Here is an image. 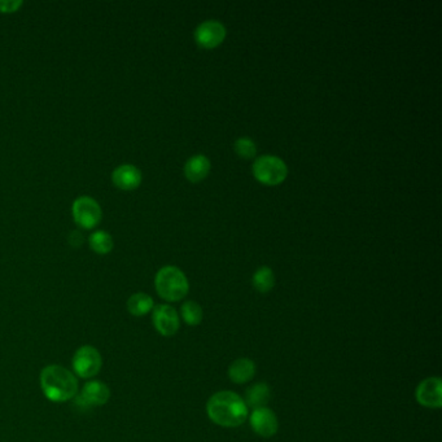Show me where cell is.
Returning a JSON list of instances; mask_svg holds the SVG:
<instances>
[{"instance_id": "cell-17", "label": "cell", "mask_w": 442, "mask_h": 442, "mask_svg": "<svg viewBox=\"0 0 442 442\" xmlns=\"http://www.w3.org/2000/svg\"><path fill=\"white\" fill-rule=\"evenodd\" d=\"M253 287L259 293L270 292L275 285L274 271L269 266H262L257 270L252 278Z\"/></svg>"}, {"instance_id": "cell-14", "label": "cell", "mask_w": 442, "mask_h": 442, "mask_svg": "<svg viewBox=\"0 0 442 442\" xmlns=\"http://www.w3.org/2000/svg\"><path fill=\"white\" fill-rule=\"evenodd\" d=\"M211 171V161L204 155H196L188 159L185 165V174L190 182H201Z\"/></svg>"}, {"instance_id": "cell-19", "label": "cell", "mask_w": 442, "mask_h": 442, "mask_svg": "<svg viewBox=\"0 0 442 442\" xmlns=\"http://www.w3.org/2000/svg\"><path fill=\"white\" fill-rule=\"evenodd\" d=\"M180 317L188 326H199L204 318V311L201 306L195 301H186L180 306Z\"/></svg>"}, {"instance_id": "cell-13", "label": "cell", "mask_w": 442, "mask_h": 442, "mask_svg": "<svg viewBox=\"0 0 442 442\" xmlns=\"http://www.w3.org/2000/svg\"><path fill=\"white\" fill-rule=\"evenodd\" d=\"M229 378L235 384H245L256 375V363L249 358H238L229 367Z\"/></svg>"}, {"instance_id": "cell-12", "label": "cell", "mask_w": 442, "mask_h": 442, "mask_svg": "<svg viewBox=\"0 0 442 442\" xmlns=\"http://www.w3.org/2000/svg\"><path fill=\"white\" fill-rule=\"evenodd\" d=\"M112 182L120 190L133 191L142 183V171L131 164L120 165L112 173Z\"/></svg>"}, {"instance_id": "cell-7", "label": "cell", "mask_w": 442, "mask_h": 442, "mask_svg": "<svg viewBox=\"0 0 442 442\" xmlns=\"http://www.w3.org/2000/svg\"><path fill=\"white\" fill-rule=\"evenodd\" d=\"M152 322L161 336H174L180 327L177 310L168 304H161L152 310Z\"/></svg>"}, {"instance_id": "cell-11", "label": "cell", "mask_w": 442, "mask_h": 442, "mask_svg": "<svg viewBox=\"0 0 442 442\" xmlns=\"http://www.w3.org/2000/svg\"><path fill=\"white\" fill-rule=\"evenodd\" d=\"M252 429L261 437H273L279 429L278 416L274 411L269 407H259L255 408L249 418Z\"/></svg>"}, {"instance_id": "cell-4", "label": "cell", "mask_w": 442, "mask_h": 442, "mask_svg": "<svg viewBox=\"0 0 442 442\" xmlns=\"http://www.w3.org/2000/svg\"><path fill=\"white\" fill-rule=\"evenodd\" d=\"M253 176L266 186H278L283 183L288 176V168L283 159L271 155L261 156L253 164Z\"/></svg>"}, {"instance_id": "cell-20", "label": "cell", "mask_w": 442, "mask_h": 442, "mask_svg": "<svg viewBox=\"0 0 442 442\" xmlns=\"http://www.w3.org/2000/svg\"><path fill=\"white\" fill-rule=\"evenodd\" d=\"M234 150L241 159H253L257 153L256 144L249 138H239L234 143Z\"/></svg>"}, {"instance_id": "cell-5", "label": "cell", "mask_w": 442, "mask_h": 442, "mask_svg": "<svg viewBox=\"0 0 442 442\" xmlns=\"http://www.w3.org/2000/svg\"><path fill=\"white\" fill-rule=\"evenodd\" d=\"M71 367L77 378L91 380L103 367L101 354L92 345H82L73 355Z\"/></svg>"}, {"instance_id": "cell-15", "label": "cell", "mask_w": 442, "mask_h": 442, "mask_svg": "<svg viewBox=\"0 0 442 442\" xmlns=\"http://www.w3.org/2000/svg\"><path fill=\"white\" fill-rule=\"evenodd\" d=\"M270 399H271L270 385L266 383H257L250 388H248L244 402H245L248 408L250 407L255 410V408H259V407H266V405L270 402Z\"/></svg>"}, {"instance_id": "cell-9", "label": "cell", "mask_w": 442, "mask_h": 442, "mask_svg": "<svg viewBox=\"0 0 442 442\" xmlns=\"http://www.w3.org/2000/svg\"><path fill=\"white\" fill-rule=\"evenodd\" d=\"M415 398L419 405L427 408L442 406V381L439 376L427 378L416 387Z\"/></svg>"}, {"instance_id": "cell-18", "label": "cell", "mask_w": 442, "mask_h": 442, "mask_svg": "<svg viewBox=\"0 0 442 442\" xmlns=\"http://www.w3.org/2000/svg\"><path fill=\"white\" fill-rule=\"evenodd\" d=\"M90 248L98 255H108L115 247L113 238L106 231H95L89 239Z\"/></svg>"}, {"instance_id": "cell-6", "label": "cell", "mask_w": 442, "mask_h": 442, "mask_svg": "<svg viewBox=\"0 0 442 442\" xmlns=\"http://www.w3.org/2000/svg\"><path fill=\"white\" fill-rule=\"evenodd\" d=\"M71 215L80 227L91 230L101 221L103 212L95 199L90 196H80L71 205Z\"/></svg>"}, {"instance_id": "cell-1", "label": "cell", "mask_w": 442, "mask_h": 442, "mask_svg": "<svg viewBox=\"0 0 442 442\" xmlns=\"http://www.w3.org/2000/svg\"><path fill=\"white\" fill-rule=\"evenodd\" d=\"M206 414L213 423L224 428H235L245 423L249 415L244 398L235 392L222 390L209 398L206 404Z\"/></svg>"}, {"instance_id": "cell-21", "label": "cell", "mask_w": 442, "mask_h": 442, "mask_svg": "<svg viewBox=\"0 0 442 442\" xmlns=\"http://www.w3.org/2000/svg\"><path fill=\"white\" fill-rule=\"evenodd\" d=\"M24 4L22 0H0L1 13H13Z\"/></svg>"}, {"instance_id": "cell-8", "label": "cell", "mask_w": 442, "mask_h": 442, "mask_svg": "<svg viewBox=\"0 0 442 442\" xmlns=\"http://www.w3.org/2000/svg\"><path fill=\"white\" fill-rule=\"evenodd\" d=\"M110 398V390L106 383L100 380H87L80 394H77L74 399H77V405L82 408H90L94 406H103Z\"/></svg>"}, {"instance_id": "cell-3", "label": "cell", "mask_w": 442, "mask_h": 442, "mask_svg": "<svg viewBox=\"0 0 442 442\" xmlns=\"http://www.w3.org/2000/svg\"><path fill=\"white\" fill-rule=\"evenodd\" d=\"M155 287L159 297L169 302L183 300L190 291L185 273L177 266H164L155 278Z\"/></svg>"}, {"instance_id": "cell-16", "label": "cell", "mask_w": 442, "mask_h": 442, "mask_svg": "<svg viewBox=\"0 0 442 442\" xmlns=\"http://www.w3.org/2000/svg\"><path fill=\"white\" fill-rule=\"evenodd\" d=\"M126 308L133 317H144L155 308V301L147 293H134L126 302Z\"/></svg>"}, {"instance_id": "cell-10", "label": "cell", "mask_w": 442, "mask_h": 442, "mask_svg": "<svg viewBox=\"0 0 442 442\" xmlns=\"http://www.w3.org/2000/svg\"><path fill=\"white\" fill-rule=\"evenodd\" d=\"M226 27L220 21L209 20L196 27L195 41L197 45L206 50L215 48L221 45L226 38Z\"/></svg>"}, {"instance_id": "cell-2", "label": "cell", "mask_w": 442, "mask_h": 442, "mask_svg": "<svg viewBox=\"0 0 442 442\" xmlns=\"http://www.w3.org/2000/svg\"><path fill=\"white\" fill-rule=\"evenodd\" d=\"M39 384L45 397L55 404L68 402L80 392L78 379L74 372L60 364L45 366L41 371Z\"/></svg>"}]
</instances>
